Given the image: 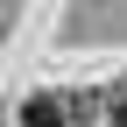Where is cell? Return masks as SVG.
<instances>
[{
	"label": "cell",
	"instance_id": "1",
	"mask_svg": "<svg viewBox=\"0 0 127 127\" xmlns=\"http://www.w3.org/2000/svg\"><path fill=\"white\" fill-rule=\"evenodd\" d=\"M21 120H28V127H64V120H71V106H64L57 92H35V99L21 106Z\"/></svg>",
	"mask_w": 127,
	"mask_h": 127
}]
</instances>
